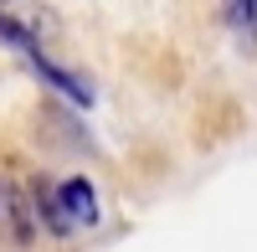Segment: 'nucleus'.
<instances>
[{"mask_svg":"<svg viewBox=\"0 0 257 252\" xmlns=\"http://www.w3.org/2000/svg\"><path fill=\"white\" fill-rule=\"evenodd\" d=\"M0 221H6V237H11L16 247H31V242H36V216H31L26 185L0 180Z\"/></svg>","mask_w":257,"mask_h":252,"instance_id":"1","label":"nucleus"},{"mask_svg":"<svg viewBox=\"0 0 257 252\" xmlns=\"http://www.w3.org/2000/svg\"><path fill=\"white\" fill-rule=\"evenodd\" d=\"M26 57H31L36 77H41V82H52V88L67 98V103H77V108H88V103H93V82H88V77H77V72H67V67H57V62L41 52V47H36V52H26Z\"/></svg>","mask_w":257,"mask_h":252,"instance_id":"2","label":"nucleus"},{"mask_svg":"<svg viewBox=\"0 0 257 252\" xmlns=\"http://www.w3.org/2000/svg\"><path fill=\"white\" fill-rule=\"evenodd\" d=\"M26 196H31V216H36V232L47 226V237H72V221H67V211H62V201H57V185L52 180H31L26 185Z\"/></svg>","mask_w":257,"mask_h":252,"instance_id":"3","label":"nucleus"},{"mask_svg":"<svg viewBox=\"0 0 257 252\" xmlns=\"http://www.w3.org/2000/svg\"><path fill=\"white\" fill-rule=\"evenodd\" d=\"M57 201H62V211H67L72 232H77V226H98V191H93V180H82V175L62 180L57 185Z\"/></svg>","mask_w":257,"mask_h":252,"instance_id":"4","label":"nucleus"},{"mask_svg":"<svg viewBox=\"0 0 257 252\" xmlns=\"http://www.w3.org/2000/svg\"><path fill=\"white\" fill-rule=\"evenodd\" d=\"M226 21L247 52H257V0H226Z\"/></svg>","mask_w":257,"mask_h":252,"instance_id":"5","label":"nucleus"},{"mask_svg":"<svg viewBox=\"0 0 257 252\" xmlns=\"http://www.w3.org/2000/svg\"><path fill=\"white\" fill-rule=\"evenodd\" d=\"M0 41H6V47H16V52H36V41H31V31L21 26L16 16H6V11H0Z\"/></svg>","mask_w":257,"mask_h":252,"instance_id":"6","label":"nucleus"}]
</instances>
